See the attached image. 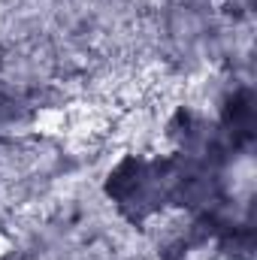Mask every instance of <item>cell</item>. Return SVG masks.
<instances>
[{"instance_id": "cell-1", "label": "cell", "mask_w": 257, "mask_h": 260, "mask_svg": "<svg viewBox=\"0 0 257 260\" xmlns=\"http://www.w3.org/2000/svg\"><path fill=\"white\" fill-rule=\"evenodd\" d=\"M70 112H67L64 106H43V109H37V115H34V130L37 133H43V136H61L70 130Z\"/></svg>"}, {"instance_id": "cell-2", "label": "cell", "mask_w": 257, "mask_h": 260, "mask_svg": "<svg viewBox=\"0 0 257 260\" xmlns=\"http://www.w3.org/2000/svg\"><path fill=\"white\" fill-rule=\"evenodd\" d=\"M12 254V236L6 230H0V260H6Z\"/></svg>"}]
</instances>
